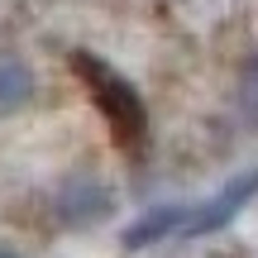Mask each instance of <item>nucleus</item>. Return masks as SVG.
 <instances>
[{
	"label": "nucleus",
	"instance_id": "f257e3e1",
	"mask_svg": "<svg viewBox=\"0 0 258 258\" xmlns=\"http://www.w3.org/2000/svg\"><path fill=\"white\" fill-rule=\"evenodd\" d=\"M77 67H82V82H86V91L101 101V110H105V120L115 124V134L129 139V134H139L144 129V101L134 96V86L124 82L120 72H110V67L101 62V57H77Z\"/></svg>",
	"mask_w": 258,
	"mask_h": 258
},
{
	"label": "nucleus",
	"instance_id": "0eeeda50",
	"mask_svg": "<svg viewBox=\"0 0 258 258\" xmlns=\"http://www.w3.org/2000/svg\"><path fill=\"white\" fill-rule=\"evenodd\" d=\"M0 258H19V253H15V249H5V244H0Z\"/></svg>",
	"mask_w": 258,
	"mask_h": 258
},
{
	"label": "nucleus",
	"instance_id": "20e7f679",
	"mask_svg": "<svg viewBox=\"0 0 258 258\" xmlns=\"http://www.w3.org/2000/svg\"><path fill=\"white\" fill-rule=\"evenodd\" d=\"M186 215H191V206H186V201L153 206V211H144V215H139V220L120 234V244H124L129 253H139V249H153V244H163V239H177L182 225H186Z\"/></svg>",
	"mask_w": 258,
	"mask_h": 258
},
{
	"label": "nucleus",
	"instance_id": "f03ea898",
	"mask_svg": "<svg viewBox=\"0 0 258 258\" xmlns=\"http://www.w3.org/2000/svg\"><path fill=\"white\" fill-rule=\"evenodd\" d=\"M253 196H258V167H244V172H234L215 196H206L201 206H191V215H186V225H182L177 239H206V234H220L225 225L239 220V211L253 201Z\"/></svg>",
	"mask_w": 258,
	"mask_h": 258
},
{
	"label": "nucleus",
	"instance_id": "7ed1b4c3",
	"mask_svg": "<svg viewBox=\"0 0 258 258\" xmlns=\"http://www.w3.org/2000/svg\"><path fill=\"white\" fill-rule=\"evenodd\" d=\"M53 215L67 230H91V225H101V220L115 215V191L91 172H72L53 191Z\"/></svg>",
	"mask_w": 258,
	"mask_h": 258
},
{
	"label": "nucleus",
	"instance_id": "423d86ee",
	"mask_svg": "<svg viewBox=\"0 0 258 258\" xmlns=\"http://www.w3.org/2000/svg\"><path fill=\"white\" fill-rule=\"evenodd\" d=\"M234 110H239V120L258 134V53L239 67V86H234Z\"/></svg>",
	"mask_w": 258,
	"mask_h": 258
},
{
	"label": "nucleus",
	"instance_id": "39448f33",
	"mask_svg": "<svg viewBox=\"0 0 258 258\" xmlns=\"http://www.w3.org/2000/svg\"><path fill=\"white\" fill-rule=\"evenodd\" d=\"M34 91H38L34 67H29L24 57H15V53H0V115L24 110V105L34 101Z\"/></svg>",
	"mask_w": 258,
	"mask_h": 258
}]
</instances>
